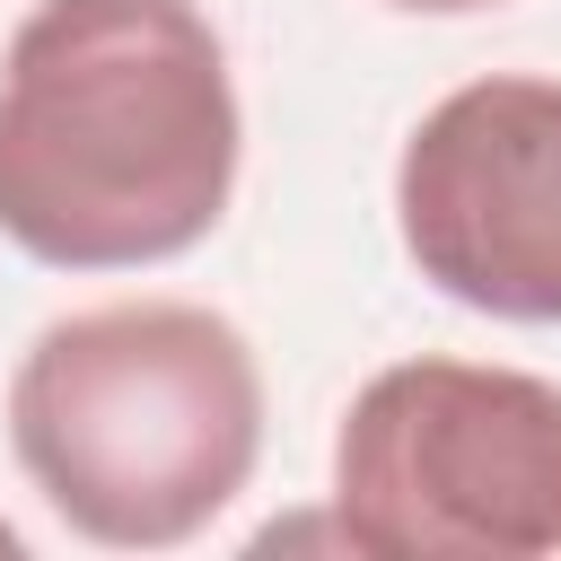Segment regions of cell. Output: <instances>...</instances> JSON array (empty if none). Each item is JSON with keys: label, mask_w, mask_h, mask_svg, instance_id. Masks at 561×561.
<instances>
[{"label": "cell", "mask_w": 561, "mask_h": 561, "mask_svg": "<svg viewBox=\"0 0 561 561\" xmlns=\"http://www.w3.org/2000/svg\"><path fill=\"white\" fill-rule=\"evenodd\" d=\"M0 552H9V561H18V552H26V535H18V526H9V517H0Z\"/></svg>", "instance_id": "8992f818"}, {"label": "cell", "mask_w": 561, "mask_h": 561, "mask_svg": "<svg viewBox=\"0 0 561 561\" xmlns=\"http://www.w3.org/2000/svg\"><path fill=\"white\" fill-rule=\"evenodd\" d=\"M245 158L228 44L193 0H35L0 53V237L53 272L193 254Z\"/></svg>", "instance_id": "6da1fadb"}, {"label": "cell", "mask_w": 561, "mask_h": 561, "mask_svg": "<svg viewBox=\"0 0 561 561\" xmlns=\"http://www.w3.org/2000/svg\"><path fill=\"white\" fill-rule=\"evenodd\" d=\"M333 526L368 561L561 552V386L491 359H394L333 430Z\"/></svg>", "instance_id": "3957f363"}, {"label": "cell", "mask_w": 561, "mask_h": 561, "mask_svg": "<svg viewBox=\"0 0 561 561\" xmlns=\"http://www.w3.org/2000/svg\"><path fill=\"white\" fill-rule=\"evenodd\" d=\"M386 9H412V18H473V9H500V0H386Z\"/></svg>", "instance_id": "5b68a950"}, {"label": "cell", "mask_w": 561, "mask_h": 561, "mask_svg": "<svg viewBox=\"0 0 561 561\" xmlns=\"http://www.w3.org/2000/svg\"><path fill=\"white\" fill-rule=\"evenodd\" d=\"M9 447L70 535L175 552L254 482V342L193 298L53 316L9 368Z\"/></svg>", "instance_id": "7a4b0ae2"}, {"label": "cell", "mask_w": 561, "mask_h": 561, "mask_svg": "<svg viewBox=\"0 0 561 561\" xmlns=\"http://www.w3.org/2000/svg\"><path fill=\"white\" fill-rule=\"evenodd\" d=\"M412 272L500 324H561V79L491 70L447 88L394 158Z\"/></svg>", "instance_id": "277c9868"}]
</instances>
